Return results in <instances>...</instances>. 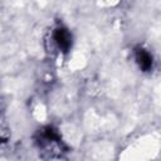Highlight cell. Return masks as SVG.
Here are the masks:
<instances>
[{"label":"cell","mask_w":161,"mask_h":161,"mask_svg":"<svg viewBox=\"0 0 161 161\" xmlns=\"http://www.w3.org/2000/svg\"><path fill=\"white\" fill-rule=\"evenodd\" d=\"M34 141L40 156L45 160L60 158L68 152V146L63 141L60 133L52 126L38 130Z\"/></svg>","instance_id":"obj_1"},{"label":"cell","mask_w":161,"mask_h":161,"mask_svg":"<svg viewBox=\"0 0 161 161\" xmlns=\"http://www.w3.org/2000/svg\"><path fill=\"white\" fill-rule=\"evenodd\" d=\"M52 42L60 53H68L73 44V36L68 28L58 25L52 31Z\"/></svg>","instance_id":"obj_2"},{"label":"cell","mask_w":161,"mask_h":161,"mask_svg":"<svg viewBox=\"0 0 161 161\" xmlns=\"http://www.w3.org/2000/svg\"><path fill=\"white\" fill-rule=\"evenodd\" d=\"M133 58L135 62L137 64V67L142 70V72H151L153 69V55L152 53L146 49L142 45H137L133 49Z\"/></svg>","instance_id":"obj_3"}]
</instances>
